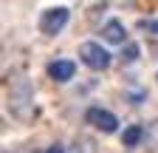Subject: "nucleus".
Segmentation results:
<instances>
[{
    "label": "nucleus",
    "mask_w": 158,
    "mask_h": 153,
    "mask_svg": "<svg viewBox=\"0 0 158 153\" xmlns=\"http://www.w3.org/2000/svg\"><path fill=\"white\" fill-rule=\"evenodd\" d=\"M79 57H82V63L90 65L93 71H102V68L110 65V54L99 43H82V46H79Z\"/></svg>",
    "instance_id": "nucleus-1"
},
{
    "label": "nucleus",
    "mask_w": 158,
    "mask_h": 153,
    "mask_svg": "<svg viewBox=\"0 0 158 153\" xmlns=\"http://www.w3.org/2000/svg\"><path fill=\"white\" fill-rule=\"evenodd\" d=\"M68 9L65 6H56V9H48L43 14V20H40V28H43V34H56V31H62L65 23H68Z\"/></svg>",
    "instance_id": "nucleus-2"
},
{
    "label": "nucleus",
    "mask_w": 158,
    "mask_h": 153,
    "mask_svg": "<svg viewBox=\"0 0 158 153\" xmlns=\"http://www.w3.org/2000/svg\"><path fill=\"white\" fill-rule=\"evenodd\" d=\"M85 119L93 125V128H99V130H105V133H113L116 128H118V119L113 116L110 111H105V108H90L88 113H85Z\"/></svg>",
    "instance_id": "nucleus-3"
},
{
    "label": "nucleus",
    "mask_w": 158,
    "mask_h": 153,
    "mask_svg": "<svg viewBox=\"0 0 158 153\" xmlns=\"http://www.w3.org/2000/svg\"><path fill=\"white\" fill-rule=\"evenodd\" d=\"M73 71H76V65H73L71 60H54V63L48 65V76H51V80H56V82H68L71 76H73Z\"/></svg>",
    "instance_id": "nucleus-4"
},
{
    "label": "nucleus",
    "mask_w": 158,
    "mask_h": 153,
    "mask_svg": "<svg viewBox=\"0 0 158 153\" xmlns=\"http://www.w3.org/2000/svg\"><path fill=\"white\" fill-rule=\"evenodd\" d=\"M102 37H105L107 43L122 46V43L127 40V31H124V26L118 23V20H107V23H105V28H102Z\"/></svg>",
    "instance_id": "nucleus-5"
},
{
    "label": "nucleus",
    "mask_w": 158,
    "mask_h": 153,
    "mask_svg": "<svg viewBox=\"0 0 158 153\" xmlns=\"http://www.w3.org/2000/svg\"><path fill=\"white\" fill-rule=\"evenodd\" d=\"M141 136H144V128L130 125V128H124V133H122V145H124V147H135L138 142H141Z\"/></svg>",
    "instance_id": "nucleus-6"
},
{
    "label": "nucleus",
    "mask_w": 158,
    "mask_h": 153,
    "mask_svg": "<svg viewBox=\"0 0 158 153\" xmlns=\"http://www.w3.org/2000/svg\"><path fill=\"white\" fill-rule=\"evenodd\" d=\"M138 28L147 31V34H155V37H158V20H138Z\"/></svg>",
    "instance_id": "nucleus-7"
},
{
    "label": "nucleus",
    "mask_w": 158,
    "mask_h": 153,
    "mask_svg": "<svg viewBox=\"0 0 158 153\" xmlns=\"http://www.w3.org/2000/svg\"><path fill=\"white\" fill-rule=\"evenodd\" d=\"M122 57H124V60H127V63H133V60H135V57H138V46H133V43H127V46H124V54H122Z\"/></svg>",
    "instance_id": "nucleus-8"
},
{
    "label": "nucleus",
    "mask_w": 158,
    "mask_h": 153,
    "mask_svg": "<svg viewBox=\"0 0 158 153\" xmlns=\"http://www.w3.org/2000/svg\"><path fill=\"white\" fill-rule=\"evenodd\" d=\"M150 136H152V142H155V145H158V122H155V125H152V133H150Z\"/></svg>",
    "instance_id": "nucleus-9"
},
{
    "label": "nucleus",
    "mask_w": 158,
    "mask_h": 153,
    "mask_svg": "<svg viewBox=\"0 0 158 153\" xmlns=\"http://www.w3.org/2000/svg\"><path fill=\"white\" fill-rule=\"evenodd\" d=\"M45 153H62V145H51V147H48Z\"/></svg>",
    "instance_id": "nucleus-10"
}]
</instances>
